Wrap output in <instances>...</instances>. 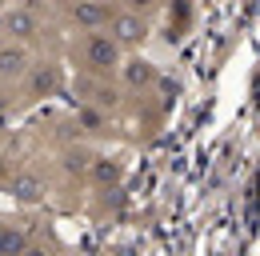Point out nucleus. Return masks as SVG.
<instances>
[{
    "label": "nucleus",
    "mask_w": 260,
    "mask_h": 256,
    "mask_svg": "<svg viewBox=\"0 0 260 256\" xmlns=\"http://www.w3.org/2000/svg\"><path fill=\"white\" fill-rule=\"evenodd\" d=\"M112 36H116L120 44H132V40H140V36H144V24H140L136 16H116V24H112Z\"/></svg>",
    "instance_id": "nucleus-8"
},
{
    "label": "nucleus",
    "mask_w": 260,
    "mask_h": 256,
    "mask_svg": "<svg viewBox=\"0 0 260 256\" xmlns=\"http://www.w3.org/2000/svg\"><path fill=\"white\" fill-rule=\"evenodd\" d=\"M8 192H12V200H20V204H36V200H44L48 184H44L36 172H16V176L8 180Z\"/></svg>",
    "instance_id": "nucleus-4"
},
{
    "label": "nucleus",
    "mask_w": 260,
    "mask_h": 256,
    "mask_svg": "<svg viewBox=\"0 0 260 256\" xmlns=\"http://www.w3.org/2000/svg\"><path fill=\"white\" fill-rule=\"evenodd\" d=\"M24 248H32V240H28L20 228H12V224H0V256L24 252Z\"/></svg>",
    "instance_id": "nucleus-6"
},
{
    "label": "nucleus",
    "mask_w": 260,
    "mask_h": 256,
    "mask_svg": "<svg viewBox=\"0 0 260 256\" xmlns=\"http://www.w3.org/2000/svg\"><path fill=\"white\" fill-rule=\"evenodd\" d=\"M80 120L92 128V132H100V112H92V108H80Z\"/></svg>",
    "instance_id": "nucleus-11"
},
{
    "label": "nucleus",
    "mask_w": 260,
    "mask_h": 256,
    "mask_svg": "<svg viewBox=\"0 0 260 256\" xmlns=\"http://www.w3.org/2000/svg\"><path fill=\"white\" fill-rule=\"evenodd\" d=\"M4 32L12 36V40H36V32H40V20H36V12L28 4H20V8H8L4 12Z\"/></svg>",
    "instance_id": "nucleus-3"
},
{
    "label": "nucleus",
    "mask_w": 260,
    "mask_h": 256,
    "mask_svg": "<svg viewBox=\"0 0 260 256\" xmlns=\"http://www.w3.org/2000/svg\"><path fill=\"white\" fill-rule=\"evenodd\" d=\"M32 64H28V48H24V40H0V80H20L24 72H28Z\"/></svg>",
    "instance_id": "nucleus-2"
},
{
    "label": "nucleus",
    "mask_w": 260,
    "mask_h": 256,
    "mask_svg": "<svg viewBox=\"0 0 260 256\" xmlns=\"http://www.w3.org/2000/svg\"><path fill=\"white\" fill-rule=\"evenodd\" d=\"M100 20H104V8H100V4H92V0H76V4H72V24L96 28Z\"/></svg>",
    "instance_id": "nucleus-7"
},
{
    "label": "nucleus",
    "mask_w": 260,
    "mask_h": 256,
    "mask_svg": "<svg viewBox=\"0 0 260 256\" xmlns=\"http://www.w3.org/2000/svg\"><path fill=\"white\" fill-rule=\"evenodd\" d=\"M92 172H96V180H116V164H104V160H96V164H92Z\"/></svg>",
    "instance_id": "nucleus-10"
},
{
    "label": "nucleus",
    "mask_w": 260,
    "mask_h": 256,
    "mask_svg": "<svg viewBox=\"0 0 260 256\" xmlns=\"http://www.w3.org/2000/svg\"><path fill=\"white\" fill-rule=\"evenodd\" d=\"M56 88V72H52V64H32L28 68V96H48Z\"/></svg>",
    "instance_id": "nucleus-5"
},
{
    "label": "nucleus",
    "mask_w": 260,
    "mask_h": 256,
    "mask_svg": "<svg viewBox=\"0 0 260 256\" xmlns=\"http://www.w3.org/2000/svg\"><path fill=\"white\" fill-rule=\"evenodd\" d=\"M124 80L140 88V84H148V80H152V68H148L144 60H128V64H124Z\"/></svg>",
    "instance_id": "nucleus-9"
},
{
    "label": "nucleus",
    "mask_w": 260,
    "mask_h": 256,
    "mask_svg": "<svg viewBox=\"0 0 260 256\" xmlns=\"http://www.w3.org/2000/svg\"><path fill=\"white\" fill-rule=\"evenodd\" d=\"M80 56H84V68H88V72L104 76V72H112V68H116V60H120V40H116V36L88 32V36H84Z\"/></svg>",
    "instance_id": "nucleus-1"
}]
</instances>
